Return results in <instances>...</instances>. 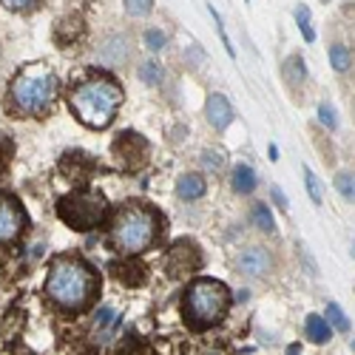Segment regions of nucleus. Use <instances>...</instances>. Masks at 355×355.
Masks as SVG:
<instances>
[{
  "label": "nucleus",
  "mask_w": 355,
  "mask_h": 355,
  "mask_svg": "<svg viewBox=\"0 0 355 355\" xmlns=\"http://www.w3.org/2000/svg\"><path fill=\"white\" fill-rule=\"evenodd\" d=\"M97 57H100V63L108 66V69H120L125 63H131V57H134V46L125 35H108L100 49H97Z\"/></svg>",
  "instance_id": "obj_8"
},
{
  "label": "nucleus",
  "mask_w": 355,
  "mask_h": 355,
  "mask_svg": "<svg viewBox=\"0 0 355 355\" xmlns=\"http://www.w3.org/2000/svg\"><path fill=\"white\" fill-rule=\"evenodd\" d=\"M318 114H321V123H324V125H327V128H336V116H333V108H330V105H321Z\"/></svg>",
  "instance_id": "obj_27"
},
{
  "label": "nucleus",
  "mask_w": 355,
  "mask_h": 355,
  "mask_svg": "<svg viewBox=\"0 0 355 355\" xmlns=\"http://www.w3.org/2000/svg\"><path fill=\"white\" fill-rule=\"evenodd\" d=\"M304 180H307V188H310V196L315 205H321V188H318V180H315V173L310 168H304Z\"/></svg>",
  "instance_id": "obj_24"
},
{
  "label": "nucleus",
  "mask_w": 355,
  "mask_h": 355,
  "mask_svg": "<svg viewBox=\"0 0 355 355\" xmlns=\"http://www.w3.org/2000/svg\"><path fill=\"white\" fill-rule=\"evenodd\" d=\"M330 63H333V69H336L338 74H347V71L352 69V54H349V49H347L344 43L330 46Z\"/></svg>",
  "instance_id": "obj_16"
},
{
  "label": "nucleus",
  "mask_w": 355,
  "mask_h": 355,
  "mask_svg": "<svg viewBox=\"0 0 355 355\" xmlns=\"http://www.w3.org/2000/svg\"><path fill=\"white\" fill-rule=\"evenodd\" d=\"M123 3H125V12L131 17H145L154 9V0H123Z\"/></svg>",
  "instance_id": "obj_20"
},
{
  "label": "nucleus",
  "mask_w": 355,
  "mask_h": 355,
  "mask_svg": "<svg viewBox=\"0 0 355 355\" xmlns=\"http://www.w3.org/2000/svg\"><path fill=\"white\" fill-rule=\"evenodd\" d=\"M338 191L344 199H352V173H338V180H336Z\"/></svg>",
  "instance_id": "obj_26"
},
{
  "label": "nucleus",
  "mask_w": 355,
  "mask_h": 355,
  "mask_svg": "<svg viewBox=\"0 0 355 355\" xmlns=\"http://www.w3.org/2000/svg\"><path fill=\"white\" fill-rule=\"evenodd\" d=\"M69 105L85 128H108L123 105V88L111 74H85L71 85Z\"/></svg>",
  "instance_id": "obj_2"
},
{
  "label": "nucleus",
  "mask_w": 355,
  "mask_h": 355,
  "mask_svg": "<svg viewBox=\"0 0 355 355\" xmlns=\"http://www.w3.org/2000/svg\"><path fill=\"white\" fill-rule=\"evenodd\" d=\"M273 199H276V202L282 205V208H287V199L282 196V191H279V188H273Z\"/></svg>",
  "instance_id": "obj_29"
},
{
  "label": "nucleus",
  "mask_w": 355,
  "mask_h": 355,
  "mask_svg": "<svg viewBox=\"0 0 355 355\" xmlns=\"http://www.w3.org/2000/svg\"><path fill=\"white\" fill-rule=\"evenodd\" d=\"M46 295L60 313L83 315L97 304L100 273L94 270V264H88L83 256L60 253V256H54L51 268H49Z\"/></svg>",
  "instance_id": "obj_1"
},
{
  "label": "nucleus",
  "mask_w": 355,
  "mask_h": 355,
  "mask_svg": "<svg viewBox=\"0 0 355 355\" xmlns=\"http://www.w3.org/2000/svg\"><path fill=\"white\" fill-rule=\"evenodd\" d=\"M57 92L60 80L46 63L23 66L9 83L6 108H12L15 116H46L57 103Z\"/></svg>",
  "instance_id": "obj_4"
},
{
  "label": "nucleus",
  "mask_w": 355,
  "mask_h": 355,
  "mask_svg": "<svg viewBox=\"0 0 355 355\" xmlns=\"http://www.w3.org/2000/svg\"><path fill=\"white\" fill-rule=\"evenodd\" d=\"M205 165H211V168H219V165H222L219 154H216V157H211V154H205Z\"/></svg>",
  "instance_id": "obj_28"
},
{
  "label": "nucleus",
  "mask_w": 355,
  "mask_h": 355,
  "mask_svg": "<svg viewBox=\"0 0 355 355\" xmlns=\"http://www.w3.org/2000/svg\"><path fill=\"white\" fill-rule=\"evenodd\" d=\"M282 74L287 77V83H290V85H299V83H304V77H307V71H304V60H302L299 54L287 57V63L282 66Z\"/></svg>",
  "instance_id": "obj_15"
},
{
  "label": "nucleus",
  "mask_w": 355,
  "mask_h": 355,
  "mask_svg": "<svg viewBox=\"0 0 355 355\" xmlns=\"http://www.w3.org/2000/svg\"><path fill=\"white\" fill-rule=\"evenodd\" d=\"M139 77H142V83H148V85H157L159 80H162V69H159V63H145L142 69H139Z\"/></svg>",
  "instance_id": "obj_21"
},
{
  "label": "nucleus",
  "mask_w": 355,
  "mask_h": 355,
  "mask_svg": "<svg viewBox=\"0 0 355 355\" xmlns=\"http://www.w3.org/2000/svg\"><path fill=\"white\" fill-rule=\"evenodd\" d=\"M205 191H208V182H205V176H199V173H182L180 182H176V193H180V199H185V202L202 199Z\"/></svg>",
  "instance_id": "obj_12"
},
{
  "label": "nucleus",
  "mask_w": 355,
  "mask_h": 355,
  "mask_svg": "<svg viewBox=\"0 0 355 355\" xmlns=\"http://www.w3.org/2000/svg\"><path fill=\"white\" fill-rule=\"evenodd\" d=\"M114 154H123L125 159H120V162H125V168H139L142 162H145V157H148V142L139 137V134H123L120 139L114 142Z\"/></svg>",
  "instance_id": "obj_10"
},
{
  "label": "nucleus",
  "mask_w": 355,
  "mask_h": 355,
  "mask_svg": "<svg viewBox=\"0 0 355 355\" xmlns=\"http://www.w3.org/2000/svg\"><path fill=\"white\" fill-rule=\"evenodd\" d=\"M295 23H299L304 40L313 43L315 40V32H313V26H310V9L307 6H295Z\"/></svg>",
  "instance_id": "obj_18"
},
{
  "label": "nucleus",
  "mask_w": 355,
  "mask_h": 355,
  "mask_svg": "<svg viewBox=\"0 0 355 355\" xmlns=\"http://www.w3.org/2000/svg\"><path fill=\"white\" fill-rule=\"evenodd\" d=\"M208 123L216 131H225L233 123V105L227 103V97H222V94H211L208 97Z\"/></svg>",
  "instance_id": "obj_11"
},
{
  "label": "nucleus",
  "mask_w": 355,
  "mask_h": 355,
  "mask_svg": "<svg viewBox=\"0 0 355 355\" xmlns=\"http://www.w3.org/2000/svg\"><path fill=\"white\" fill-rule=\"evenodd\" d=\"M248 3H250V0H248Z\"/></svg>",
  "instance_id": "obj_30"
},
{
  "label": "nucleus",
  "mask_w": 355,
  "mask_h": 355,
  "mask_svg": "<svg viewBox=\"0 0 355 355\" xmlns=\"http://www.w3.org/2000/svg\"><path fill=\"white\" fill-rule=\"evenodd\" d=\"M28 219L23 205L17 202V196L0 191V245H15L23 230H26Z\"/></svg>",
  "instance_id": "obj_7"
},
{
  "label": "nucleus",
  "mask_w": 355,
  "mask_h": 355,
  "mask_svg": "<svg viewBox=\"0 0 355 355\" xmlns=\"http://www.w3.org/2000/svg\"><path fill=\"white\" fill-rule=\"evenodd\" d=\"M236 268L245 276H268L273 270V256L268 248H245L236 256Z\"/></svg>",
  "instance_id": "obj_9"
},
{
  "label": "nucleus",
  "mask_w": 355,
  "mask_h": 355,
  "mask_svg": "<svg viewBox=\"0 0 355 355\" xmlns=\"http://www.w3.org/2000/svg\"><path fill=\"white\" fill-rule=\"evenodd\" d=\"M253 222H256L264 233H273V230H276V222H273V216H270V211H268V205H256V208H253Z\"/></svg>",
  "instance_id": "obj_17"
},
{
  "label": "nucleus",
  "mask_w": 355,
  "mask_h": 355,
  "mask_svg": "<svg viewBox=\"0 0 355 355\" xmlns=\"http://www.w3.org/2000/svg\"><path fill=\"white\" fill-rule=\"evenodd\" d=\"M304 333H307V338L313 344H327L330 341V324H327V318H321V315H307Z\"/></svg>",
  "instance_id": "obj_14"
},
{
  "label": "nucleus",
  "mask_w": 355,
  "mask_h": 355,
  "mask_svg": "<svg viewBox=\"0 0 355 355\" xmlns=\"http://www.w3.org/2000/svg\"><path fill=\"white\" fill-rule=\"evenodd\" d=\"M162 216L148 202H125L114 214L108 227V245L120 256H137L159 239Z\"/></svg>",
  "instance_id": "obj_3"
},
{
  "label": "nucleus",
  "mask_w": 355,
  "mask_h": 355,
  "mask_svg": "<svg viewBox=\"0 0 355 355\" xmlns=\"http://www.w3.org/2000/svg\"><path fill=\"white\" fill-rule=\"evenodd\" d=\"M9 12H32V9H37L43 0H0Z\"/></svg>",
  "instance_id": "obj_23"
},
{
  "label": "nucleus",
  "mask_w": 355,
  "mask_h": 355,
  "mask_svg": "<svg viewBox=\"0 0 355 355\" xmlns=\"http://www.w3.org/2000/svg\"><path fill=\"white\" fill-rule=\"evenodd\" d=\"M327 324H333L336 330H341V333H347L349 330V321H347V315L341 313V307L336 304V302H330L327 304Z\"/></svg>",
  "instance_id": "obj_19"
},
{
  "label": "nucleus",
  "mask_w": 355,
  "mask_h": 355,
  "mask_svg": "<svg viewBox=\"0 0 355 355\" xmlns=\"http://www.w3.org/2000/svg\"><path fill=\"white\" fill-rule=\"evenodd\" d=\"M211 15H214V23H216V28H219V37H222V43H225V49H227V54L233 57L236 51H233V46H230V37H227V32H225V26H222V17H219V12L211 6Z\"/></svg>",
  "instance_id": "obj_25"
},
{
  "label": "nucleus",
  "mask_w": 355,
  "mask_h": 355,
  "mask_svg": "<svg viewBox=\"0 0 355 355\" xmlns=\"http://www.w3.org/2000/svg\"><path fill=\"white\" fill-rule=\"evenodd\" d=\"M145 46L151 49V51H159V49H165V46H168V37H165V32H159V28H148V32H145Z\"/></svg>",
  "instance_id": "obj_22"
},
{
  "label": "nucleus",
  "mask_w": 355,
  "mask_h": 355,
  "mask_svg": "<svg viewBox=\"0 0 355 355\" xmlns=\"http://www.w3.org/2000/svg\"><path fill=\"white\" fill-rule=\"evenodd\" d=\"M57 216H60L71 230H94L105 222L108 216V202L100 191H92V188H80V191H71L60 199L57 205Z\"/></svg>",
  "instance_id": "obj_6"
},
{
  "label": "nucleus",
  "mask_w": 355,
  "mask_h": 355,
  "mask_svg": "<svg viewBox=\"0 0 355 355\" xmlns=\"http://www.w3.org/2000/svg\"><path fill=\"white\" fill-rule=\"evenodd\" d=\"M227 310H230V290L219 279L199 276L188 284V290L182 295V318L196 333L216 327L227 315Z\"/></svg>",
  "instance_id": "obj_5"
},
{
  "label": "nucleus",
  "mask_w": 355,
  "mask_h": 355,
  "mask_svg": "<svg viewBox=\"0 0 355 355\" xmlns=\"http://www.w3.org/2000/svg\"><path fill=\"white\" fill-rule=\"evenodd\" d=\"M256 171L250 165H236L233 168V191L236 193H253L256 191Z\"/></svg>",
  "instance_id": "obj_13"
}]
</instances>
